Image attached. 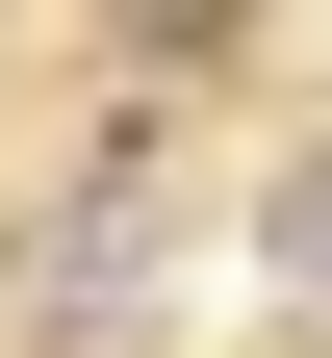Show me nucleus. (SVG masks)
I'll return each mask as SVG.
<instances>
[]
</instances>
